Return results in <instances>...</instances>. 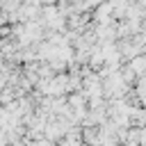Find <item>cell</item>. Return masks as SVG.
<instances>
[{"label": "cell", "instance_id": "6da1fadb", "mask_svg": "<svg viewBox=\"0 0 146 146\" xmlns=\"http://www.w3.org/2000/svg\"><path fill=\"white\" fill-rule=\"evenodd\" d=\"M128 66L137 73V78L146 75V55H137V57H132V59L128 62Z\"/></svg>", "mask_w": 146, "mask_h": 146}, {"label": "cell", "instance_id": "7a4b0ae2", "mask_svg": "<svg viewBox=\"0 0 146 146\" xmlns=\"http://www.w3.org/2000/svg\"><path fill=\"white\" fill-rule=\"evenodd\" d=\"M130 119H132V125H137V128H144V125H146V107H144V105H137V107H132V112H130Z\"/></svg>", "mask_w": 146, "mask_h": 146}, {"label": "cell", "instance_id": "3957f363", "mask_svg": "<svg viewBox=\"0 0 146 146\" xmlns=\"http://www.w3.org/2000/svg\"><path fill=\"white\" fill-rule=\"evenodd\" d=\"M25 141H27V146H57V144H55V141H50L48 137H41V139H32V141H30V139H25Z\"/></svg>", "mask_w": 146, "mask_h": 146}, {"label": "cell", "instance_id": "277c9868", "mask_svg": "<svg viewBox=\"0 0 146 146\" xmlns=\"http://www.w3.org/2000/svg\"><path fill=\"white\" fill-rule=\"evenodd\" d=\"M43 5H59V0H43Z\"/></svg>", "mask_w": 146, "mask_h": 146}, {"label": "cell", "instance_id": "5b68a950", "mask_svg": "<svg viewBox=\"0 0 146 146\" xmlns=\"http://www.w3.org/2000/svg\"><path fill=\"white\" fill-rule=\"evenodd\" d=\"M114 146H128V144H114Z\"/></svg>", "mask_w": 146, "mask_h": 146}]
</instances>
